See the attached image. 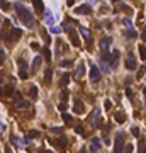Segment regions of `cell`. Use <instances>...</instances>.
<instances>
[{
	"mask_svg": "<svg viewBox=\"0 0 146 153\" xmlns=\"http://www.w3.org/2000/svg\"><path fill=\"white\" fill-rule=\"evenodd\" d=\"M0 58H2V61H4V60H5V51H4V49H2V51H0Z\"/></svg>",
	"mask_w": 146,
	"mask_h": 153,
	"instance_id": "b9f144b4",
	"label": "cell"
},
{
	"mask_svg": "<svg viewBox=\"0 0 146 153\" xmlns=\"http://www.w3.org/2000/svg\"><path fill=\"white\" fill-rule=\"evenodd\" d=\"M15 12H17V17L22 21V24L26 27H34V19H32V14L29 12L27 9L24 7L22 4H15Z\"/></svg>",
	"mask_w": 146,
	"mask_h": 153,
	"instance_id": "6da1fadb",
	"label": "cell"
},
{
	"mask_svg": "<svg viewBox=\"0 0 146 153\" xmlns=\"http://www.w3.org/2000/svg\"><path fill=\"white\" fill-rule=\"evenodd\" d=\"M51 32H55V34H58V32H60V29H58V27H55V26H51Z\"/></svg>",
	"mask_w": 146,
	"mask_h": 153,
	"instance_id": "60d3db41",
	"label": "cell"
},
{
	"mask_svg": "<svg viewBox=\"0 0 146 153\" xmlns=\"http://www.w3.org/2000/svg\"><path fill=\"white\" fill-rule=\"evenodd\" d=\"M127 38H131V39H134V38H136V36H138V32H136V31H134V29H131V31H127Z\"/></svg>",
	"mask_w": 146,
	"mask_h": 153,
	"instance_id": "f546056e",
	"label": "cell"
},
{
	"mask_svg": "<svg viewBox=\"0 0 146 153\" xmlns=\"http://www.w3.org/2000/svg\"><path fill=\"white\" fill-rule=\"evenodd\" d=\"M139 56H141V60H146V46H139Z\"/></svg>",
	"mask_w": 146,
	"mask_h": 153,
	"instance_id": "cb8c5ba5",
	"label": "cell"
},
{
	"mask_svg": "<svg viewBox=\"0 0 146 153\" xmlns=\"http://www.w3.org/2000/svg\"><path fill=\"white\" fill-rule=\"evenodd\" d=\"M114 119H116V123H119V124H122V123L126 121V116H124V114H121V112H117V114L114 116Z\"/></svg>",
	"mask_w": 146,
	"mask_h": 153,
	"instance_id": "ffe728a7",
	"label": "cell"
},
{
	"mask_svg": "<svg viewBox=\"0 0 146 153\" xmlns=\"http://www.w3.org/2000/svg\"><path fill=\"white\" fill-rule=\"evenodd\" d=\"M99 116H100V114H99V109H93V111H92V114H90V123H92L93 126H97Z\"/></svg>",
	"mask_w": 146,
	"mask_h": 153,
	"instance_id": "9a60e30c",
	"label": "cell"
},
{
	"mask_svg": "<svg viewBox=\"0 0 146 153\" xmlns=\"http://www.w3.org/2000/svg\"><path fill=\"white\" fill-rule=\"evenodd\" d=\"M92 12V7L88 5V4H85V5H80V7L75 9V14H85V15H88Z\"/></svg>",
	"mask_w": 146,
	"mask_h": 153,
	"instance_id": "52a82bcc",
	"label": "cell"
},
{
	"mask_svg": "<svg viewBox=\"0 0 146 153\" xmlns=\"http://www.w3.org/2000/svg\"><path fill=\"white\" fill-rule=\"evenodd\" d=\"M5 153H12L10 152V148H5Z\"/></svg>",
	"mask_w": 146,
	"mask_h": 153,
	"instance_id": "681fc988",
	"label": "cell"
},
{
	"mask_svg": "<svg viewBox=\"0 0 146 153\" xmlns=\"http://www.w3.org/2000/svg\"><path fill=\"white\" fill-rule=\"evenodd\" d=\"M104 107H105V111H109V109H111V107H112V102H111V100H105Z\"/></svg>",
	"mask_w": 146,
	"mask_h": 153,
	"instance_id": "d590c367",
	"label": "cell"
},
{
	"mask_svg": "<svg viewBox=\"0 0 146 153\" xmlns=\"http://www.w3.org/2000/svg\"><path fill=\"white\" fill-rule=\"evenodd\" d=\"M90 80L92 82H99V80H100V70H99L95 65L90 66Z\"/></svg>",
	"mask_w": 146,
	"mask_h": 153,
	"instance_id": "277c9868",
	"label": "cell"
},
{
	"mask_svg": "<svg viewBox=\"0 0 146 153\" xmlns=\"http://www.w3.org/2000/svg\"><path fill=\"white\" fill-rule=\"evenodd\" d=\"M17 66H19V78L26 80V78L29 76V73H27V63H26V60L19 58V60H17Z\"/></svg>",
	"mask_w": 146,
	"mask_h": 153,
	"instance_id": "7a4b0ae2",
	"label": "cell"
},
{
	"mask_svg": "<svg viewBox=\"0 0 146 153\" xmlns=\"http://www.w3.org/2000/svg\"><path fill=\"white\" fill-rule=\"evenodd\" d=\"M85 75V65L83 63H80L77 66V76H83Z\"/></svg>",
	"mask_w": 146,
	"mask_h": 153,
	"instance_id": "d6986e66",
	"label": "cell"
},
{
	"mask_svg": "<svg viewBox=\"0 0 146 153\" xmlns=\"http://www.w3.org/2000/svg\"><path fill=\"white\" fill-rule=\"evenodd\" d=\"M77 133H78V134H83V129H82V126H78V128H77Z\"/></svg>",
	"mask_w": 146,
	"mask_h": 153,
	"instance_id": "ee69618b",
	"label": "cell"
},
{
	"mask_svg": "<svg viewBox=\"0 0 146 153\" xmlns=\"http://www.w3.org/2000/svg\"><path fill=\"white\" fill-rule=\"evenodd\" d=\"M42 56H44V60H46V61H51V51H49V48L42 49Z\"/></svg>",
	"mask_w": 146,
	"mask_h": 153,
	"instance_id": "7402d4cb",
	"label": "cell"
},
{
	"mask_svg": "<svg viewBox=\"0 0 146 153\" xmlns=\"http://www.w3.org/2000/svg\"><path fill=\"white\" fill-rule=\"evenodd\" d=\"M29 95H31V97H36V95H37V87L32 85V87L29 89Z\"/></svg>",
	"mask_w": 146,
	"mask_h": 153,
	"instance_id": "f1b7e54d",
	"label": "cell"
},
{
	"mask_svg": "<svg viewBox=\"0 0 146 153\" xmlns=\"http://www.w3.org/2000/svg\"><path fill=\"white\" fill-rule=\"evenodd\" d=\"M41 61H42L41 56H36V58H34V61H32V70H34V71L41 66Z\"/></svg>",
	"mask_w": 146,
	"mask_h": 153,
	"instance_id": "ac0fdd59",
	"label": "cell"
},
{
	"mask_svg": "<svg viewBox=\"0 0 146 153\" xmlns=\"http://www.w3.org/2000/svg\"><path fill=\"white\" fill-rule=\"evenodd\" d=\"M37 136H39V131H34V129H32V131H29V134H27V138H26V141H29L31 138H37Z\"/></svg>",
	"mask_w": 146,
	"mask_h": 153,
	"instance_id": "484cf974",
	"label": "cell"
},
{
	"mask_svg": "<svg viewBox=\"0 0 146 153\" xmlns=\"http://www.w3.org/2000/svg\"><path fill=\"white\" fill-rule=\"evenodd\" d=\"M31 48H32V49H36V51H37V49H41V46H39V43L32 41V43H31Z\"/></svg>",
	"mask_w": 146,
	"mask_h": 153,
	"instance_id": "d6a6232c",
	"label": "cell"
},
{
	"mask_svg": "<svg viewBox=\"0 0 146 153\" xmlns=\"http://www.w3.org/2000/svg\"><path fill=\"white\" fill-rule=\"evenodd\" d=\"M99 150H100V139H99V138H92L90 152H92V153H97Z\"/></svg>",
	"mask_w": 146,
	"mask_h": 153,
	"instance_id": "9c48e42d",
	"label": "cell"
},
{
	"mask_svg": "<svg viewBox=\"0 0 146 153\" xmlns=\"http://www.w3.org/2000/svg\"><path fill=\"white\" fill-rule=\"evenodd\" d=\"M71 65H73L71 60H63V61H61V68H70Z\"/></svg>",
	"mask_w": 146,
	"mask_h": 153,
	"instance_id": "4316f807",
	"label": "cell"
},
{
	"mask_svg": "<svg viewBox=\"0 0 146 153\" xmlns=\"http://www.w3.org/2000/svg\"><path fill=\"white\" fill-rule=\"evenodd\" d=\"M80 32L83 34L85 39H88V41H90V31H88L87 27H83V26H82V27H80Z\"/></svg>",
	"mask_w": 146,
	"mask_h": 153,
	"instance_id": "44dd1931",
	"label": "cell"
},
{
	"mask_svg": "<svg viewBox=\"0 0 146 153\" xmlns=\"http://www.w3.org/2000/svg\"><path fill=\"white\" fill-rule=\"evenodd\" d=\"M44 17H46V22H48L49 26H53V24H55V19H53V14H51L49 10H46V12H44Z\"/></svg>",
	"mask_w": 146,
	"mask_h": 153,
	"instance_id": "e0dca14e",
	"label": "cell"
},
{
	"mask_svg": "<svg viewBox=\"0 0 146 153\" xmlns=\"http://www.w3.org/2000/svg\"><path fill=\"white\" fill-rule=\"evenodd\" d=\"M53 133H63V128H58V126H55V128H49Z\"/></svg>",
	"mask_w": 146,
	"mask_h": 153,
	"instance_id": "e575fe53",
	"label": "cell"
},
{
	"mask_svg": "<svg viewBox=\"0 0 146 153\" xmlns=\"http://www.w3.org/2000/svg\"><path fill=\"white\" fill-rule=\"evenodd\" d=\"M112 2H119V0H112Z\"/></svg>",
	"mask_w": 146,
	"mask_h": 153,
	"instance_id": "816d5d0a",
	"label": "cell"
},
{
	"mask_svg": "<svg viewBox=\"0 0 146 153\" xmlns=\"http://www.w3.org/2000/svg\"><path fill=\"white\" fill-rule=\"evenodd\" d=\"M111 43H112V38H111V36H105L104 39L100 41V49H102V51H107Z\"/></svg>",
	"mask_w": 146,
	"mask_h": 153,
	"instance_id": "ba28073f",
	"label": "cell"
},
{
	"mask_svg": "<svg viewBox=\"0 0 146 153\" xmlns=\"http://www.w3.org/2000/svg\"><path fill=\"white\" fill-rule=\"evenodd\" d=\"M37 153H51V152H48V150H42V148H41V150H37Z\"/></svg>",
	"mask_w": 146,
	"mask_h": 153,
	"instance_id": "f6af8a7d",
	"label": "cell"
},
{
	"mask_svg": "<svg viewBox=\"0 0 146 153\" xmlns=\"http://www.w3.org/2000/svg\"><path fill=\"white\" fill-rule=\"evenodd\" d=\"M132 134H134L136 138H138V136H139V129H138V128H132Z\"/></svg>",
	"mask_w": 146,
	"mask_h": 153,
	"instance_id": "f35d334b",
	"label": "cell"
},
{
	"mask_svg": "<svg viewBox=\"0 0 146 153\" xmlns=\"http://www.w3.org/2000/svg\"><path fill=\"white\" fill-rule=\"evenodd\" d=\"M66 141H68V139L65 138V136H61V138H58V139H56V146H58L60 150H65V148H66V145H68Z\"/></svg>",
	"mask_w": 146,
	"mask_h": 153,
	"instance_id": "5bb4252c",
	"label": "cell"
},
{
	"mask_svg": "<svg viewBox=\"0 0 146 153\" xmlns=\"http://www.w3.org/2000/svg\"><path fill=\"white\" fill-rule=\"evenodd\" d=\"M70 41H71L73 46H80V38H78V34L75 32V31H71V32H70Z\"/></svg>",
	"mask_w": 146,
	"mask_h": 153,
	"instance_id": "30bf717a",
	"label": "cell"
},
{
	"mask_svg": "<svg viewBox=\"0 0 146 153\" xmlns=\"http://www.w3.org/2000/svg\"><path fill=\"white\" fill-rule=\"evenodd\" d=\"M122 10H126V12H129V14H131V9L127 7V5H122Z\"/></svg>",
	"mask_w": 146,
	"mask_h": 153,
	"instance_id": "7bdbcfd3",
	"label": "cell"
},
{
	"mask_svg": "<svg viewBox=\"0 0 146 153\" xmlns=\"http://www.w3.org/2000/svg\"><path fill=\"white\" fill-rule=\"evenodd\" d=\"M32 5H34V9L41 14V12H44V4H42V0H32Z\"/></svg>",
	"mask_w": 146,
	"mask_h": 153,
	"instance_id": "4fadbf2b",
	"label": "cell"
},
{
	"mask_svg": "<svg viewBox=\"0 0 146 153\" xmlns=\"http://www.w3.org/2000/svg\"><path fill=\"white\" fill-rule=\"evenodd\" d=\"M126 95H127L129 99L132 97V90H131V89H126Z\"/></svg>",
	"mask_w": 146,
	"mask_h": 153,
	"instance_id": "ab89813d",
	"label": "cell"
},
{
	"mask_svg": "<svg viewBox=\"0 0 146 153\" xmlns=\"http://www.w3.org/2000/svg\"><path fill=\"white\" fill-rule=\"evenodd\" d=\"M15 105H17L19 109H29V107H31V102H29V100H22V99H19V100H15Z\"/></svg>",
	"mask_w": 146,
	"mask_h": 153,
	"instance_id": "7c38bea8",
	"label": "cell"
},
{
	"mask_svg": "<svg viewBox=\"0 0 146 153\" xmlns=\"http://www.w3.org/2000/svg\"><path fill=\"white\" fill-rule=\"evenodd\" d=\"M66 4H68L70 7H71V5H73V4H75V0H68V2H66Z\"/></svg>",
	"mask_w": 146,
	"mask_h": 153,
	"instance_id": "bcb514c9",
	"label": "cell"
},
{
	"mask_svg": "<svg viewBox=\"0 0 146 153\" xmlns=\"http://www.w3.org/2000/svg\"><path fill=\"white\" fill-rule=\"evenodd\" d=\"M124 24L127 26V27H132V22H131V19H129V17H126V19H124Z\"/></svg>",
	"mask_w": 146,
	"mask_h": 153,
	"instance_id": "8d00e7d4",
	"label": "cell"
},
{
	"mask_svg": "<svg viewBox=\"0 0 146 153\" xmlns=\"http://www.w3.org/2000/svg\"><path fill=\"white\" fill-rule=\"evenodd\" d=\"M143 41H146V29L143 31Z\"/></svg>",
	"mask_w": 146,
	"mask_h": 153,
	"instance_id": "7dc6e473",
	"label": "cell"
},
{
	"mask_svg": "<svg viewBox=\"0 0 146 153\" xmlns=\"http://www.w3.org/2000/svg\"><path fill=\"white\" fill-rule=\"evenodd\" d=\"M132 150H134V148H132V145L129 143V145H126V148H124V153H132Z\"/></svg>",
	"mask_w": 146,
	"mask_h": 153,
	"instance_id": "1f68e13d",
	"label": "cell"
},
{
	"mask_svg": "<svg viewBox=\"0 0 146 153\" xmlns=\"http://www.w3.org/2000/svg\"><path fill=\"white\" fill-rule=\"evenodd\" d=\"M66 99H68V92L63 90V92H61V100H63V102H66Z\"/></svg>",
	"mask_w": 146,
	"mask_h": 153,
	"instance_id": "836d02e7",
	"label": "cell"
},
{
	"mask_svg": "<svg viewBox=\"0 0 146 153\" xmlns=\"http://www.w3.org/2000/svg\"><path fill=\"white\" fill-rule=\"evenodd\" d=\"M44 82H46V84H51V82H53V70H46V71H44Z\"/></svg>",
	"mask_w": 146,
	"mask_h": 153,
	"instance_id": "2e32d148",
	"label": "cell"
},
{
	"mask_svg": "<svg viewBox=\"0 0 146 153\" xmlns=\"http://www.w3.org/2000/svg\"><path fill=\"white\" fill-rule=\"evenodd\" d=\"M122 148H124V134H122V133H117V136H116V146H114V153H122Z\"/></svg>",
	"mask_w": 146,
	"mask_h": 153,
	"instance_id": "3957f363",
	"label": "cell"
},
{
	"mask_svg": "<svg viewBox=\"0 0 146 153\" xmlns=\"http://www.w3.org/2000/svg\"><path fill=\"white\" fill-rule=\"evenodd\" d=\"M126 68L127 70H136L138 68V63H136V60H134V56L129 53L127 55V60H126Z\"/></svg>",
	"mask_w": 146,
	"mask_h": 153,
	"instance_id": "5b68a950",
	"label": "cell"
},
{
	"mask_svg": "<svg viewBox=\"0 0 146 153\" xmlns=\"http://www.w3.org/2000/svg\"><path fill=\"white\" fill-rule=\"evenodd\" d=\"M10 139H12V143H14V145H17V146L24 145V143H21V141H19V139H17V136H10Z\"/></svg>",
	"mask_w": 146,
	"mask_h": 153,
	"instance_id": "4dcf8cb0",
	"label": "cell"
},
{
	"mask_svg": "<svg viewBox=\"0 0 146 153\" xmlns=\"http://www.w3.org/2000/svg\"><path fill=\"white\" fill-rule=\"evenodd\" d=\"M73 111H75V114H83L85 112V105L82 100H78V99H75V104H73Z\"/></svg>",
	"mask_w": 146,
	"mask_h": 153,
	"instance_id": "8992f818",
	"label": "cell"
},
{
	"mask_svg": "<svg viewBox=\"0 0 146 153\" xmlns=\"http://www.w3.org/2000/svg\"><path fill=\"white\" fill-rule=\"evenodd\" d=\"M117 61H119V51L117 49H114V51H112V58H111V66L112 68H114V66H117Z\"/></svg>",
	"mask_w": 146,
	"mask_h": 153,
	"instance_id": "8fae6325",
	"label": "cell"
},
{
	"mask_svg": "<svg viewBox=\"0 0 146 153\" xmlns=\"http://www.w3.org/2000/svg\"><path fill=\"white\" fill-rule=\"evenodd\" d=\"M68 84H70V75H68V73H65L63 78H61V85H63V87H66Z\"/></svg>",
	"mask_w": 146,
	"mask_h": 153,
	"instance_id": "d4e9b609",
	"label": "cell"
},
{
	"mask_svg": "<svg viewBox=\"0 0 146 153\" xmlns=\"http://www.w3.org/2000/svg\"><path fill=\"white\" fill-rule=\"evenodd\" d=\"M7 9H9V4L5 0H2V10H7Z\"/></svg>",
	"mask_w": 146,
	"mask_h": 153,
	"instance_id": "74e56055",
	"label": "cell"
},
{
	"mask_svg": "<svg viewBox=\"0 0 146 153\" xmlns=\"http://www.w3.org/2000/svg\"><path fill=\"white\" fill-rule=\"evenodd\" d=\"M141 153H146V150H143V148H141Z\"/></svg>",
	"mask_w": 146,
	"mask_h": 153,
	"instance_id": "f907efd6",
	"label": "cell"
},
{
	"mask_svg": "<svg viewBox=\"0 0 146 153\" xmlns=\"http://www.w3.org/2000/svg\"><path fill=\"white\" fill-rule=\"evenodd\" d=\"M145 95H146V92H145Z\"/></svg>",
	"mask_w": 146,
	"mask_h": 153,
	"instance_id": "f5cc1de1",
	"label": "cell"
},
{
	"mask_svg": "<svg viewBox=\"0 0 146 153\" xmlns=\"http://www.w3.org/2000/svg\"><path fill=\"white\" fill-rule=\"evenodd\" d=\"M87 4H88V5H92V4H95V0H87Z\"/></svg>",
	"mask_w": 146,
	"mask_h": 153,
	"instance_id": "c3c4849f",
	"label": "cell"
},
{
	"mask_svg": "<svg viewBox=\"0 0 146 153\" xmlns=\"http://www.w3.org/2000/svg\"><path fill=\"white\" fill-rule=\"evenodd\" d=\"M61 118H63V121H65L66 124H71V121H73V119H71V116H70V114H66V112H63Z\"/></svg>",
	"mask_w": 146,
	"mask_h": 153,
	"instance_id": "603a6c76",
	"label": "cell"
},
{
	"mask_svg": "<svg viewBox=\"0 0 146 153\" xmlns=\"http://www.w3.org/2000/svg\"><path fill=\"white\" fill-rule=\"evenodd\" d=\"M4 94H7V95H12V94H14V87H12V85H7V87L4 89Z\"/></svg>",
	"mask_w": 146,
	"mask_h": 153,
	"instance_id": "83f0119b",
	"label": "cell"
}]
</instances>
